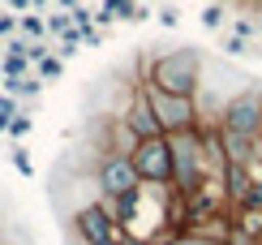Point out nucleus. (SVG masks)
<instances>
[{
  "label": "nucleus",
  "mask_w": 262,
  "mask_h": 245,
  "mask_svg": "<svg viewBox=\"0 0 262 245\" xmlns=\"http://www.w3.org/2000/svg\"><path fill=\"white\" fill-rule=\"evenodd\" d=\"M52 9H64V13H73V9H78V0H56Z\"/></svg>",
  "instance_id": "c85d7f7f"
},
{
  "label": "nucleus",
  "mask_w": 262,
  "mask_h": 245,
  "mask_svg": "<svg viewBox=\"0 0 262 245\" xmlns=\"http://www.w3.org/2000/svg\"><path fill=\"white\" fill-rule=\"evenodd\" d=\"M232 35H241V39H254L258 30H254V22H245V17H236V22H232Z\"/></svg>",
  "instance_id": "5701e85b"
},
{
  "label": "nucleus",
  "mask_w": 262,
  "mask_h": 245,
  "mask_svg": "<svg viewBox=\"0 0 262 245\" xmlns=\"http://www.w3.org/2000/svg\"><path fill=\"white\" fill-rule=\"evenodd\" d=\"M17 112H21V99H13V95L0 91V116H17Z\"/></svg>",
  "instance_id": "4be33fe9"
},
{
  "label": "nucleus",
  "mask_w": 262,
  "mask_h": 245,
  "mask_svg": "<svg viewBox=\"0 0 262 245\" xmlns=\"http://www.w3.org/2000/svg\"><path fill=\"white\" fill-rule=\"evenodd\" d=\"M146 86V82H142ZM146 104L155 112V125L163 138H177V133H189V129H202V112H198V99H185V95H168V91H155L146 86Z\"/></svg>",
  "instance_id": "7ed1b4c3"
},
{
  "label": "nucleus",
  "mask_w": 262,
  "mask_h": 245,
  "mask_svg": "<svg viewBox=\"0 0 262 245\" xmlns=\"http://www.w3.org/2000/svg\"><path fill=\"white\" fill-rule=\"evenodd\" d=\"M112 22H116V17L107 13V9H95V26H112Z\"/></svg>",
  "instance_id": "bb28decb"
},
{
  "label": "nucleus",
  "mask_w": 262,
  "mask_h": 245,
  "mask_svg": "<svg viewBox=\"0 0 262 245\" xmlns=\"http://www.w3.org/2000/svg\"><path fill=\"white\" fill-rule=\"evenodd\" d=\"M134 168L142 185H172V138H142L134 147Z\"/></svg>",
  "instance_id": "20e7f679"
},
{
  "label": "nucleus",
  "mask_w": 262,
  "mask_h": 245,
  "mask_svg": "<svg viewBox=\"0 0 262 245\" xmlns=\"http://www.w3.org/2000/svg\"><path fill=\"white\" fill-rule=\"evenodd\" d=\"M73 232H78L82 245H121L125 241V228L112 219V211L103 202H86L73 215Z\"/></svg>",
  "instance_id": "39448f33"
},
{
  "label": "nucleus",
  "mask_w": 262,
  "mask_h": 245,
  "mask_svg": "<svg viewBox=\"0 0 262 245\" xmlns=\"http://www.w3.org/2000/svg\"><path fill=\"white\" fill-rule=\"evenodd\" d=\"M202 26H211V30H220V26H224V9H220V5H211V9H202Z\"/></svg>",
  "instance_id": "412c9836"
},
{
  "label": "nucleus",
  "mask_w": 262,
  "mask_h": 245,
  "mask_svg": "<svg viewBox=\"0 0 262 245\" xmlns=\"http://www.w3.org/2000/svg\"><path fill=\"white\" fill-rule=\"evenodd\" d=\"M82 48H103V30H82Z\"/></svg>",
  "instance_id": "b1692460"
},
{
  "label": "nucleus",
  "mask_w": 262,
  "mask_h": 245,
  "mask_svg": "<svg viewBox=\"0 0 262 245\" xmlns=\"http://www.w3.org/2000/svg\"><path fill=\"white\" fill-rule=\"evenodd\" d=\"M220 129L224 133H254L258 138V129H262V91L258 86H245V91H236L228 99L220 112Z\"/></svg>",
  "instance_id": "423d86ee"
},
{
  "label": "nucleus",
  "mask_w": 262,
  "mask_h": 245,
  "mask_svg": "<svg viewBox=\"0 0 262 245\" xmlns=\"http://www.w3.org/2000/svg\"><path fill=\"white\" fill-rule=\"evenodd\" d=\"M35 69H39V77H43V82H56V77L64 73V60L56 56V52H52V56H48V60H39Z\"/></svg>",
  "instance_id": "dca6fc26"
},
{
  "label": "nucleus",
  "mask_w": 262,
  "mask_h": 245,
  "mask_svg": "<svg viewBox=\"0 0 262 245\" xmlns=\"http://www.w3.org/2000/svg\"><path fill=\"white\" fill-rule=\"evenodd\" d=\"M245 5H254V9H262V0H245Z\"/></svg>",
  "instance_id": "7c9ffc66"
},
{
  "label": "nucleus",
  "mask_w": 262,
  "mask_h": 245,
  "mask_svg": "<svg viewBox=\"0 0 262 245\" xmlns=\"http://www.w3.org/2000/svg\"><path fill=\"white\" fill-rule=\"evenodd\" d=\"M0 73H5V77H30V60L26 56H9V52H5V56H0Z\"/></svg>",
  "instance_id": "4468645a"
},
{
  "label": "nucleus",
  "mask_w": 262,
  "mask_h": 245,
  "mask_svg": "<svg viewBox=\"0 0 262 245\" xmlns=\"http://www.w3.org/2000/svg\"><path fill=\"white\" fill-rule=\"evenodd\" d=\"M99 189H103L107 202H112V198L138 194L142 181H138L134 159H129V155H116V151H103V159H99Z\"/></svg>",
  "instance_id": "0eeeda50"
},
{
  "label": "nucleus",
  "mask_w": 262,
  "mask_h": 245,
  "mask_svg": "<svg viewBox=\"0 0 262 245\" xmlns=\"http://www.w3.org/2000/svg\"><path fill=\"white\" fill-rule=\"evenodd\" d=\"M224 52H228V56H245V52H249V39H241V35L228 30V35H224Z\"/></svg>",
  "instance_id": "a211bd4d"
},
{
  "label": "nucleus",
  "mask_w": 262,
  "mask_h": 245,
  "mask_svg": "<svg viewBox=\"0 0 262 245\" xmlns=\"http://www.w3.org/2000/svg\"><path fill=\"white\" fill-rule=\"evenodd\" d=\"M73 26H78V30H95V9L78 5V9H73Z\"/></svg>",
  "instance_id": "6ab92c4d"
},
{
  "label": "nucleus",
  "mask_w": 262,
  "mask_h": 245,
  "mask_svg": "<svg viewBox=\"0 0 262 245\" xmlns=\"http://www.w3.org/2000/svg\"><path fill=\"white\" fill-rule=\"evenodd\" d=\"M13 168H17L21 176H30V172H35V164H30V155H26V147H13Z\"/></svg>",
  "instance_id": "aec40b11"
},
{
  "label": "nucleus",
  "mask_w": 262,
  "mask_h": 245,
  "mask_svg": "<svg viewBox=\"0 0 262 245\" xmlns=\"http://www.w3.org/2000/svg\"><path fill=\"white\" fill-rule=\"evenodd\" d=\"M159 245H232V241H224V237H206V232H181V237L159 241Z\"/></svg>",
  "instance_id": "ddd939ff"
},
{
  "label": "nucleus",
  "mask_w": 262,
  "mask_h": 245,
  "mask_svg": "<svg viewBox=\"0 0 262 245\" xmlns=\"http://www.w3.org/2000/svg\"><path fill=\"white\" fill-rule=\"evenodd\" d=\"M9 120H13V116H0V133H9Z\"/></svg>",
  "instance_id": "c756f323"
},
{
  "label": "nucleus",
  "mask_w": 262,
  "mask_h": 245,
  "mask_svg": "<svg viewBox=\"0 0 262 245\" xmlns=\"http://www.w3.org/2000/svg\"><path fill=\"white\" fill-rule=\"evenodd\" d=\"M146 86L155 91H168V95H185V99H198V86H202V52L198 48H168V52H155L146 60Z\"/></svg>",
  "instance_id": "f257e3e1"
},
{
  "label": "nucleus",
  "mask_w": 262,
  "mask_h": 245,
  "mask_svg": "<svg viewBox=\"0 0 262 245\" xmlns=\"http://www.w3.org/2000/svg\"><path fill=\"white\" fill-rule=\"evenodd\" d=\"M43 22H48V35H52V39H64V35L73 30V13H64V9H48Z\"/></svg>",
  "instance_id": "f8f14e48"
},
{
  "label": "nucleus",
  "mask_w": 262,
  "mask_h": 245,
  "mask_svg": "<svg viewBox=\"0 0 262 245\" xmlns=\"http://www.w3.org/2000/svg\"><path fill=\"white\" fill-rule=\"evenodd\" d=\"M121 120H125V129L134 133V138L142 142V138H159V125H155V112H150V104H146V86H134V95H129V108L121 112Z\"/></svg>",
  "instance_id": "6e6552de"
},
{
  "label": "nucleus",
  "mask_w": 262,
  "mask_h": 245,
  "mask_svg": "<svg viewBox=\"0 0 262 245\" xmlns=\"http://www.w3.org/2000/svg\"><path fill=\"white\" fill-rule=\"evenodd\" d=\"M224 194L241 207L245 194H249V168H241V164H228V168H224Z\"/></svg>",
  "instance_id": "1a4fd4ad"
},
{
  "label": "nucleus",
  "mask_w": 262,
  "mask_h": 245,
  "mask_svg": "<svg viewBox=\"0 0 262 245\" xmlns=\"http://www.w3.org/2000/svg\"><path fill=\"white\" fill-rule=\"evenodd\" d=\"M52 5H56V0H30V9H35V13H48Z\"/></svg>",
  "instance_id": "cd10ccee"
},
{
  "label": "nucleus",
  "mask_w": 262,
  "mask_h": 245,
  "mask_svg": "<svg viewBox=\"0 0 262 245\" xmlns=\"http://www.w3.org/2000/svg\"><path fill=\"white\" fill-rule=\"evenodd\" d=\"M17 35H21V17L5 9V13H0V39L9 43V39H17Z\"/></svg>",
  "instance_id": "f3484780"
},
{
  "label": "nucleus",
  "mask_w": 262,
  "mask_h": 245,
  "mask_svg": "<svg viewBox=\"0 0 262 245\" xmlns=\"http://www.w3.org/2000/svg\"><path fill=\"white\" fill-rule=\"evenodd\" d=\"M159 22H163V26H177V22H181V13L168 5V9H159Z\"/></svg>",
  "instance_id": "a878e982"
},
{
  "label": "nucleus",
  "mask_w": 262,
  "mask_h": 245,
  "mask_svg": "<svg viewBox=\"0 0 262 245\" xmlns=\"http://www.w3.org/2000/svg\"><path fill=\"white\" fill-rule=\"evenodd\" d=\"M21 39L26 43H48V22H43V13H21Z\"/></svg>",
  "instance_id": "9b49d317"
},
{
  "label": "nucleus",
  "mask_w": 262,
  "mask_h": 245,
  "mask_svg": "<svg viewBox=\"0 0 262 245\" xmlns=\"http://www.w3.org/2000/svg\"><path fill=\"white\" fill-rule=\"evenodd\" d=\"M0 56H5V39H0Z\"/></svg>",
  "instance_id": "2f4dec72"
},
{
  "label": "nucleus",
  "mask_w": 262,
  "mask_h": 245,
  "mask_svg": "<svg viewBox=\"0 0 262 245\" xmlns=\"http://www.w3.org/2000/svg\"><path fill=\"white\" fill-rule=\"evenodd\" d=\"M103 9H107L112 17H121V22H142V17H150L138 0H103Z\"/></svg>",
  "instance_id": "9d476101"
},
{
  "label": "nucleus",
  "mask_w": 262,
  "mask_h": 245,
  "mask_svg": "<svg viewBox=\"0 0 262 245\" xmlns=\"http://www.w3.org/2000/svg\"><path fill=\"white\" fill-rule=\"evenodd\" d=\"M30 129H35V120H30L26 112H17L13 120H9V138H13V142H17V147H21V142H26V138H30Z\"/></svg>",
  "instance_id": "2eb2a0df"
},
{
  "label": "nucleus",
  "mask_w": 262,
  "mask_h": 245,
  "mask_svg": "<svg viewBox=\"0 0 262 245\" xmlns=\"http://www.w3.org/2000/svg\"><path fill=\"white\" fill-rule=\"evenodd\" d=\"M5 9H9V13H35V9H30V0H5Z\"/></svg>",
  "instance_id": "393cba45"
},
{
  "label": "nucleus",
  "mask_w": 262,
  "mask_h": 245,
  "mask_svg": "<svg viewBox=\"0 0 262 245\" xmlns=\"http://www.w3.org/2000/svg\"><path fill=\"white\" fill-rule=\"evenodd\" d=\"M211 164H206V147H202V133L189 129V133H177L172 138V189L181 198L198 194V189L211 181Z\"/></svg>",
  "instance_id": "f03ea898"
},
{
  "label": "nucleus",
  "mask_w": 262,
  "mask_h": 245,
  "mask_svg": "<svg viewBox=\"0 0 262 245\" xmlns=\"http://www.w3.org/2000/svg\"><path fill=\"white\" fill-rule=\"evenodd\" d=\"M0 91H5V73H0Z\"/></svg>",
  "instance_id": "473e14b6"
},
{
  "label": "nucleus",
  "mask_w": 262,
  "mask_h": 245,
  "mask_svg": "<svg viewBox=\"0 0 262 245\" xmlns=\"http://www.w3.org/2000/svg\"><path fill=\"white\" fill-rule=\"evenodd\" d=\"M258 147H262V129H258Z\"/></svg>",
  "instance_id": "72a5a7b5"
}]
</instances>
